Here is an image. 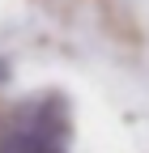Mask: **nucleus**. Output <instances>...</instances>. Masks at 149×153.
I'll use <instances>...</instances> for the list:
<instances>
[]
</instances>
